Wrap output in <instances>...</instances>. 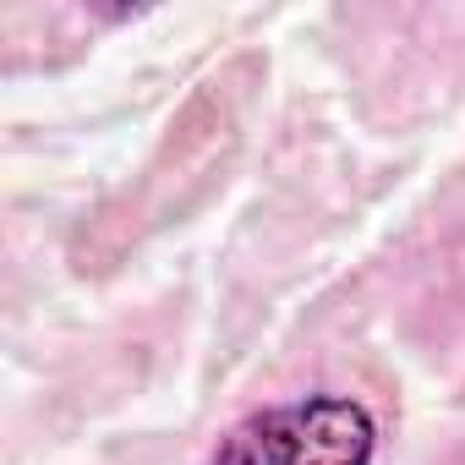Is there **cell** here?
<instances>
[{"mask_svg": "<svg viewBox=\"0 0 465 465\" xmlns=\"http://www.w3.org/2000/svg\"><path fill=\"white\" fill-rule=\"evenodd\" d=\"M378 421L361 400L307 394L285 405H263L230 427L208 465H372Z\"/></svg>", "mask_w": 465, "mask_h": 465, "instance_id": "6da1fadb", "label": "cell"}]
</instances>
